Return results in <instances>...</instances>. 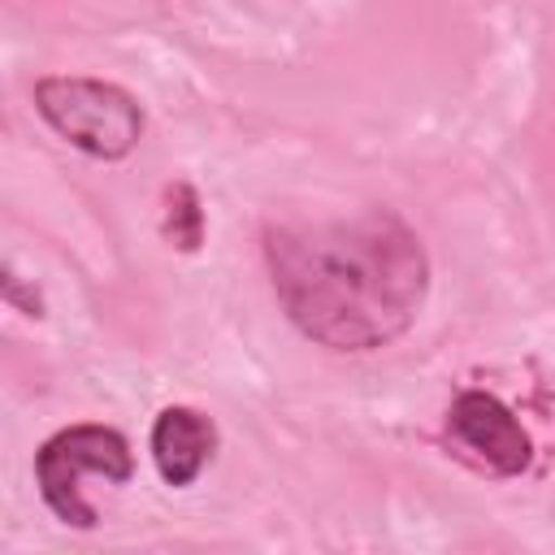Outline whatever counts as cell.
Here are the masks:
<instances>
[{"instance_id": "cell-1", "label": "cell", "mask_w": 555, "mask_h": 555, "mask_svg": "<svg viewBox=\"0 0 555 555\" xmlns=\"http://www.w3.org/2000/svg\"><path fill=\"white\" fill-rule=\"evenodd\" d=\"M264 269L286 321L325 351L403 338L429 299V251L395 208L264 230Z\"/></svg>"}, {"instance_id": "cell-7", "label": "cell", "mask_w": 555, "mask_h": 555, "mask_svg": "<svg viewBox=\"0 0 555 555\" xmlns=\"http://www.w3.org/2000/svg\"><path fill=\"white\" fill-rule=\"evenodd\" d=\"M4 304L13 308V312H22V317H43V304H39V295L35 291H26L22 286V278L4 264Z\"/></svg>"}, {"instance_id": "cell-5", "label": "cell", "mask_w": 555, "mask_h": 555, "mask_svg": "<svg viewBox=\"0 0 555 555\" xmlns=\"http://www.w3.org/2000/svg\"><path fill=\"white\" fill-rule=\"evenodd\" d=\"M217 421L191 403H169L156 412L152 421V434H147V447H152V464L160 473L165 486L173 490H186L199 481V473L212 464L217 455Z\"/></svg>"}, {"instance_id": "cell-3", "label": "cell", "mask_w": 555, "mask_h": 555, "mask_svg": "<svg viewBox=\"0 0 555 555\" xmlns=\"http://www.w3.org/2000/svg\"><path fill=\"white\" fill-rule=\"evenodd\" d=\"M87 473L104 477L113 486H126L134 477V451H130L121 429L82 421V425H65V429H56L52 438L39 442V451H35L39 499L69 529H95L100 525L95 507L82 494Z\"/></svg>"}, {"instance_id": "cell-6", "label": "cell", "mask_w": 555, "mask_h": 555, "mask_svg": "<svg viewBox=\"0 0 555 555\" xmlns=\"http://www.w3.org/2000/svg\"><path fill=\"white\" fill-rule=\"evenodd\" d=\"M165 238H173V247L195 251L204 238V208L191 182L169 186V208H165Z\"/></svg>"}, {"instance_id": "cell-4", "label": "cell", "mask_w": 555, "mask_h": 555, "mask_svg": "<svg viewBox=\"0 0 555 555\" xmlns=\"http://www.w3.org/2000/svg\"><path fill=\"white\" fill-rule=\"evenodd\" d=\"M447 442L460 460H468L481 473L494 477H520L533 464V438L520 425V416L490 390H460L442 421Z\"/></svg>"}, {"instance_id": "cell-2", "label": "cell", "mask_w": 555, "mask_h": 555, "mask_svg": "<svg viewBox=\"0 0 555 555\" xmlns=\"http://www.w3.org/2000/svg\"><path fill=\"white\" fill-rule=\"evenodd\" d=\"M43 126L91 160H126L143 139V104L91 74H43L30 91Z\"/></svg>"}]
</instances>
